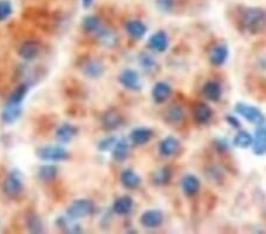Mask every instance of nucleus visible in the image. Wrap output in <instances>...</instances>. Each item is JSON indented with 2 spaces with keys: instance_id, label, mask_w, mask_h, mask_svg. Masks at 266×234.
<instances>
[{
  "instance_id": "473e14b6",
  "label": "nucleus",
  "mask_w": 266,
  "mask_h": 234,
  "mask_svg": "<svg viewBox=\"0 0 266 234\" xmlns=\"http://www.w3.org/2000/svg\"><path fill=\"white\" fill-rule=\"evenodd\" d=\"M13 12L12 5L7 0H0V22L6 20Z\"/></svg>"
},
{
  "instance_id": "7ed1b4c3",
  "label": "nucleus",
  "mask_w": 266,
  "mask_h": 234,
  "mask_svg": "<svg viewBox=\"0 0 266 234\" xmlns=\"http://www.w3.org/2000/svg\"><path fill=\"white\" fill-rule=\"evenodd\" d=\"M3 190L7 197L14 198L24 190V181H23L22 173L19 171H12L7 175L3 183Z\"/></svg>"
},
{
  "instance_id": "f3484780",
  "label": "nucleus",
  "mask_w": 266,
  "mask_h": 234,
  "mask_svg": "<svg viewBox=\"0 0 266 234\" xmlns=\"http://www.w3.org/2000/svg\"><path fill=\"white\" fill-rule=\"evenodd\" d=\"M153 137V132L149 128H136L130 133V140L137 145H144L148 143Z\"/></svg>"
},
{
  "instance_id": "c85d7f7f",
  "label": "nucleus",
  "mask_w": 266,
  "mask_h": 234,
  "mask_svg": "<svg viewBox=\"0 0 266 234\" xmlns=\"http://www.w3.org/2000/svg\"><path fill=\"white\" fill-rule=\"evenodd\" d=\"M29 88L26 84H21L17 89H15L12 94H11L9 102L7 103H12V104H22V102L24 101L26 94H28Z\"/></svg>"
},
{
  "instance_id": "9b49d317",
  "label": "nucleus",
  "mask_w": 266,
  "mask_h": 234,
  "mask_svg": "<svg viewBox=\"0 0 266 234\" xmlns=\"http://www.w3.org/2000/svg\"><path fill=\"white\" fill-rule=\"evenodd\" d=\"M22 107L21 104H12V103H7L5 109L2 113V120L4 123L12 124L15 121L19 120L22 116Z\"/></svg>"
},
{
  "instance_id": "39448f33",
  "label": "nucleus",
  "mask_w": 266,
  "mask_h": 234,
  "mask_svg": "<svg viewBox=\"0 0 266 234\" xmlns=\"http://www.w3.org/2000/svg\"><path fill=\"white\" fill-rule=\"evenodd\" d=\"M236 111L240 116L244 117L246 121H249L250 123L259 125L264 123L265 121L263 113L258 108H256V107L245 104V103H238L236 105Z\"/></svg>"
},
{
  "instance_id": "dca6fc26",
  "label": "nucleus",
  "mask_w": 266,
  "mask_h": 234,
  "mask_svg": "<svg viewBox=\"0 0 266 234\" xmlns=\"http://www.w3.org/2000/svg\"><path fill=\"white\" fill-rule=\"evenodd\" d=\"M181 187L187 197H193L199 192L200 181L194 175H186L181 181Z\"/></svg>"
},
{
  "instance_id": "c756f323",
  "label": "nucleus",
  "mask_w": 266,
  "mask_h": 234,
  "mask_svg": "<svg viewBox=\"0 0 266 234\" xmlns=\"http://www.w3.org/2000/svg\"><path fill=\"white\" fill-rule=\"evenodd\" d=\"M253 143V137L248 132H239L236 136H234V144L239 148H249L250 145Z\"/></svg>"
},
{
  "instance_id": "7c9ffc66",
  "label": "nucleus",
  "mask_w": 266,
  "mask_h": 234,
  "mask_svg": "<svg viewBox=\"0 0 266 234\" xmlns=\"http://www.w3.org/2000/svg\"><path fill=\"white\" fill-rule=\"evenodd\" d=\"M28 228L30 232L32 233H42L43 232V224H42V220L39 217L36 216V214H31L30 217H28Z\"/></svg>"
},
{
  "instance_id": "4be33fe9",
  "label": "nucleus",
  "mask_w": 266,
  "mask_h": 234,
  "mask_svg": "<svg viewBox=\"0 0 266 234\" xmlns=\"http://www.w3.org/2000/svg\"><path fill=\"white\" fill-rule=\"evenodd\" d=\"M77 134V128L70 123H63L56 132V137L63 143L70 142Z\"/></svg>"
},
{
  "instance_id": "b1692460",
  "label": "nucleus",
  "mask_w": 266,
  "mask_h": 234,
  "mask_svg": "<svg viewBox=\"0 0 266 234\" xmlns=\"http://www.w3.org/2000/svg\"><path fill=\"white\" fill-rule=\"evenodd\" d=\"M113 157L114 160L118 161V162H122L125 161L127 157L129 155V144L126 140H119L115 142L114 147H113Z\"/></svg>"
},
{
  "instance_id": "6ab92c4d",
  "label": "nucleus",
  "mask_w": 266,
  "mask_h": 234,
  "mask_svg": "<svg viewBox=\"0 0 266 234\" xmlns=\"http://www.w3.org/2000/svg\"><path fill=\"white\" fill-rule=\"evenodd\" d=\"M121 182L128 189H136L141 185V179L134 171L126 169L121 174Z\"/></svg>"
},
{
  "instance_id": "a878e982",
  "label": "nucleus",
  "mask_w": 266,
  "mask_h": 234,
  "mask_svg": "<svg viewBox=\"0 0 266 234\" xmlns=\"http://www.w3.org/2000/svg\"><path fill=\"white\" fill-rule=\"evenodd\" d=\"M83 29L89 33H98L103 29L101 19L96 16H88L82 22Z\"/></svg>"
},
{
  "instance_id": "393cba45",
  "label": "nucleus",
  "mask_w": 266,
  "mask_h": 234,
  "mask_svg": "<svg viewBox=\"0 0 266 234\" xmlns=\"http://www.w3.org/2000/svg\"><path fill=\"white\" fill-rule=\"evenodd\" d=\"M253 153L256 155L266 154V128L261 126L256 133V141L253 144Z\"/></svg>"
},
{
  "instance_id": "e433bc0d",
  "label": "nucleus",
  "mask_w": 266,
  "mask_h": 234,
  "mask_svg": "<svg viewBox=\"0 0 266 234\" xmlns=\"http://www.w3.org/2000/svg\"><path fill=\"white\" fill-rule=\"evenodd\" d=\"M226 121L229 122V123L233 126V128H236V129H239L240 128V122H239L236 117H233V116H227L226 117Z\"/></svg>"
},
{
  "instance_id": "5701e85b",
  "label": "nucleus",
  "mask_w": 266,
  "mask_h": 234,
  "mask_svg": "<svg viewBox=\"0 0 266 234\" xmlns=\"http://www.w3.org/2000/svg\"><path fill=\"white\" fill-rule=\"evenodd\" d=\"M133 209V200L129 197L118 198L113 205V210L117 216H127Z\"/></svg>"
},
{
  "instance_id": "412c9836",
  "label": "nucleus",
  "mask_w": 266,
  "mask_h": 234,
  "mask_svg": "<svg viewBox=\"0 0 266 234\" xmlns=\"http://www.w3.org/2000/svg\"><path fill=\"white\" fill-rule=\"evenodd\" d=\"M126 30L130 37L135 39H141L147 32V26L140 20H130L126 24Z\"/></svg>"
},
{
  "instance_id": "20e7f679",
  "label": "nucleus",
  "mask_w": 266,
  "mask_h": 234,
  "mask_svg": "<svg viewBox=\"0 0 266 234\" xmlns=\"http://www.w3.org/2000/svg\"><path fill=\"white\" fill-rule=\"evenodd\" d=\"M36 155L43 161H51V162H60L69 159V153L64 148L57 145H46L40 147L36 151Z\"/></svg>"
},
{
  "instance_id": "0eeeda50",
  "label": "nucleus",
  "mask_w": 266,
  "mask_h": 234,
  "mask_svg": "<svg viewBox=\"0 0 266 234\" xmlns=\"http://www.w3.org/2000/svg\"><path fill=\"white\" fill-rule=\"evenodd\" d=\"M140 222L146 228H156L163 222V214L157 209L146 210L140 218Z\"/></svg>"
},
{
  "instance_id": "9d476101",
  "label": "nucleus",
  "mask_w": 266,
  "mask_h": 234,
  "mask_svg": "<svg viewBox=\"0 0 266 234\" xmlns=\"http://www.w3.org/2000/svg\"><path fill=\"white\" fill-rule=\"evenodd\" d=\"M123 123V118L118 111L111 109L108 110L102 117V124L106 130H116Z\"/></svg>"
},
{
  "instance_id": "2f4dec72",
  "label": "nucleus",
  "mask_w": 266,
  "mask_h": 234,
  "mask_svg": "<svg viewBox=\"0 0 266 234\" xmlns=\"http://www.w3.org/2000/svg\"><path fill=\"white\" fill-rule=\"evenodd\" d=\"M153 180L156 185H166V183H168L169 180H171V172H169L167 168H162V169L157 171L155 174H154Z\"/></svg>"
},
{
  "instance_id": "6e6552de",
  "label": "nucleus",
  "mask_w": 266,
  "mask_h": 234,
  "mask_svg": "<svg viewBox=\"0 0 266 234\" xmlns=\"http://www.w3.org/2000/svg\"><path fill=\"white\" fill-rule=\"evenodd\" d=\"M39 52H40V45L39 43H37V41L34 40L25 41V43H23L21 45V48L18 50L19 56L25 60H33L34 58H37L38 55H39Z\"/></svg>"
},
{
  "instance_id": "f03ea898",
  "label": "nucleus",
  "mask_w": 266,
  "mask_h": 234,
  "mask_svg": "<svg viewBox=\"0 0 266 234\" xmlns=\"http://www.w3.org/2000/svg\"><path fill=\"white\" fill-rule=\"evenodd\" d=\"M95 210V203L89 199H79L74 201L67 210V216L71 220H78V219L91 216Z\"/></svg>"
},
{
  "instance_id": "cd10ccee",
  "label": "nucleus",
  "mask_w": 266,
  "mask_h": 234,
  "mask_svg": "<svg viewBox=\"0 0 266 234\" xmlns=\"http://www.w3.org/2000/svg\"><path fill=\"white\" fill-rule=\"evenodd\" d=\"M57 174H58V168L53 164H46V166H42L38 171V176L43 181H52L56 179Z\"/></svg>"
},
{
  "instance_id": "ddd939ff",
  "label": "nucleus",
  "mask_w": 266,
  "mask_h": 234,
  "mask_svg": "<svg viewBox=\"0 0 266 234\" xmlns=\"http://www.w3.org/2000/svg\"><path fill=\"white\" fill-rule=\"evenodd\" d=\"M180 149V142L177 141L175 137L168 136L165 140L161 141L160 143V153L161 155L166 157L174 156Z\"/></svg>"
},
{
  "instance_id": "72a5a7b5",
  "label": "nucleus",
  "mask_w": 266,
  "mask_h": 234,
  "mask_svg": "<svg viewBox=\"0 0 266 234\" xmlns=\"http://www.w3.org/2000/svg\"><path fill=\"white\" fill-rule=\"evenodd\" d=\"M140 65L146 70H154V68L156 67V62L152 56L142 55L140 56Z\"/></svg>"
},
{
  "instance_id": "2eb2a0df",
  "label": "nucleus",
  "mask_w": 266,
  "mask_h": 234,
  "mask_svg": "<svg viewBox=\"0 0 266 234\" xmlns=\"http://www.w3.org/2000/svg\"><path fill=\"white\" fill-rule=\"evenodd\" d=\"M229 58V50L225 45H217L210 52V60L214 67H220Z\"/></svg>"
},
{
  "instance_id": "aec40b11",
  "label": "nucleus",
  "mask_w": 266,
  "mask_h": 234,
  "mask_svg": "<svg viewBox=\"0 0 266 234\" xmlns=\"http://www.w3.org/2000/svg\"><path fill=\"white\" fill-rule=\"evenodd\" d=\"M171 93H172V89L167 83L159 82L154 86L152 96H153V99L156 103H162L169 97V96H171Z\"/></svg>"
},
{
  "instance_id": "4c0bfd02",
  "label": "nucleus",
  "mask_w": 266,
  "mask_h": 234,
  "mask_svg": "<svg viewBox=\"0 0 266 234\" xmlns=\"http://www.w3.org/2000/svg\"><path fill=\"white\" fill-rule=\"evenodd\" d=\"M92 3H94V0H82L83 6L86 7V9H89V7L92 5Z\"/></svg>"
},
{
  "instance_id": "bb28decb",
  "label": "nucleus",
  "mask_w": 266,
  "mask_h": 234,
  "mask_svg": "<svg viewBox=\"0 0 266 234\" xmlns=\"http://www.w3.org/2000/svg\"><path fill=\"white\" fill-rule=\"evenodd\" d=\"M104 72L103 65L97 62V60H91V62H88L84 67V74H86L88 77L90 78H98L101 77Z\"/></svg>"
},
{
  "instance_id": "1a4fd4ad",
  "label": "nucleus",
  "mask_w": 266,
  "mask_h": 234,
  "mask_svg": "<svg viewBox=\"0 0 266 234\" xmlns=\"http://www.w3.org/2000/svg\"><path fill=\"white\" fill-rule=\"evenodd\" d=\"M148 47L155 52H165L168 49V37L166 32L157 31L149 38Z\"/></svg>"
},
{
  "instance_id": "4468645a",
  "label": "nucleus",
  "mask_w": 266,
  "mask_h": 234,
  "mask_svg": "<svg viewBox=\"0 0 266 234\" xmlns=\"http://www.w3.org/2000/svg\"><path fill=\"white\" fill-rule=\"evenodd\" d=\"M165 120L167 123L172 125L180 124L185 120V113L181 107L179 105H171L168 107L165 113Z\"/></svg>"
},
{
  "instance_id": "c9c22d12",
  "label": "nucleus",
  "mask_w": 266,
  "mask_h": 234,
  "mask_svg": "<svg viewBox=\"0 0 266 234\" xmlns=\"http://www.w3.org/2000/svg\"><path fill=\"white\" fill-rule=\"evenodd\" d=\"M173 0H156V5L162 11H169L173 7Z\"/></svg>"
},
{
  "instance_id": "f704fd0d",
  "label": "nucleus",
  "mask_w": 266,
  "mask_h": 234,
  "mask_svg": "<svg viewBox=\"0 0 266 234\" xmlns=\"http://www.w3.org/2000/svg\"><path fill=\"white\" fill-rule=\"evenodd\" d=\"M115 142H116V140H115V137H108V139H104V140H102L98 143V149L101 152L109 151V149H111V148L114 147Z\"/></svg>"
},
{
  "instance_id": "a211bd4d",
  "label": "nucleus",
  "mask_w": 266,
  "mask_h": 234,
  "mask_svg": "<svg viewBox=\"0 0 266 234\" xmlns=\"http://www.w3.org/2000/svg\"><path fill=\"white\" fill-rule=\"evenodd\" d=\"M202 93H203V95H205V97L207 99L215 102V101H218V99H220L222 89H221V86L218 82L210 80V82H207L205 86H203Z\"/></svg>"
},
{
  "instance_id": "f257e3e1",
  "label": "nucleus",
  "mask_w": 266,
  "mask_h": 234,
  "mask_svg": "<svg viewBox=\"0 0 266 234\" xmlns=\"http://www.w3.org/2000/svg\"><path fill=\"white\" fill-rule=\"evenodd\" d=\"M240 26L244 31L258 34L266 30V11L260 7H246L240 14Z\"/></svg>"
},
{
  "instance_id": "f8f14e48",
  "label": "nucleus",
  "mask_w": 266,
  "mask_h": 234,
  "mask_svg": "<svg viewBox=\"0 0 266 234\" xmlns=\"http://www.w3.org/2000/svg\"><path fill=\"white\" fill-rule=\"evenodd\" d=\"M193 115H194V120L199 124H206L213 116V111H212L210 105L205 104V103H199L193 109Z\"/></svg>"
},
{
  "instance_id": "423d86ee",
  "label": "nucleus",
  "mask_w": 266,
  "mask_h": 234,
  "mask_svg": "<svg viewBox=\"0 0 266 234\" xmlns=\"http://www.w3.org/2000/svg\"><path fill=\"white\" fill-rule=\"evenodd\" d=\"M118 80L126 89H128L130 91H138L142 87L140 76H138L136 71L132 70V69H126V70H123L118 76Z\"/></svg>"
}]
</instances>
